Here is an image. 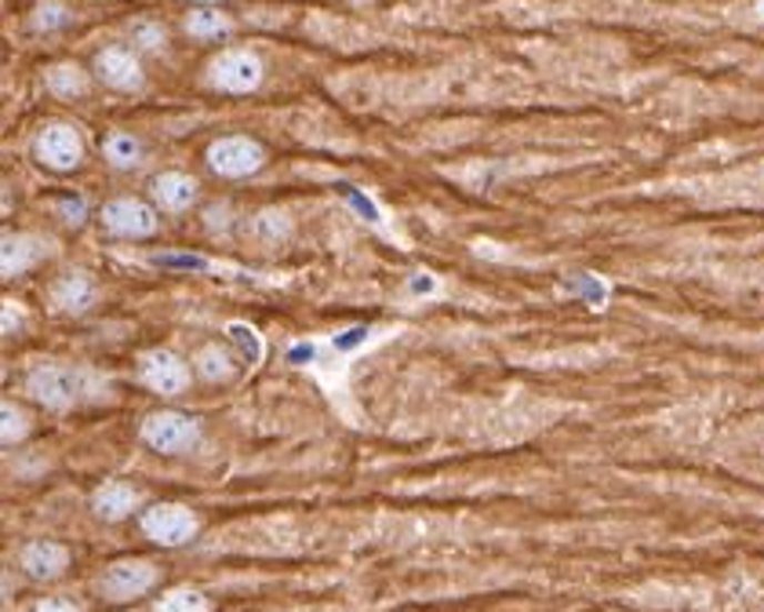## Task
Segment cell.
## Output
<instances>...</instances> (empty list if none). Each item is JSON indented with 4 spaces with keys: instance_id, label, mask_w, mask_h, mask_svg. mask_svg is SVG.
Here are the masks:
<instances>
[{
    "instance_id": "1",
    "label": "cell",
    "mask_w": 764,
    "mask_h": 612,
    "mask_svg": "<svg viewBox=\"0 0 764 612\" xmlns=\"http://www.w3.org/2000/svg\"><path fill=\"white\" fill-rule=\"evenodd\" d=\"M30 398L44 401L48 409H70L77 401L96 398L102 383L88 369H70V364H41L30 372Z\"/></svg>"
},
{
    "instance_id": "2",
    "label": "cell",
    "mask_w": 764,
    "mask_h": 612,
    "mask_svg": "<svg viewBox=\"0 0 764 612\" xmlns=\"http://www.w3.org/2000/svg\"><path fill=\"white\" fill-rule=\"evenodd\" d=\"M157 580V569L150 562H142V558H124V562H113L107 572H102L99 580V591L102 598H110V602H131V598L147 594Z\"/></svg>"
},
{
    "instance_id": "3",
    "label": "cell",
    "mask_w": 764,
    "mask_h": 612,
    "mask_svg": "<svg viewBox=\"0 0 764 612\" xmlns=\"http://www.w3.org/2000/svg\"><path fill=\"white\" fill-rule=\"evenodd\" d=\"M267 161V153L255 139H244V136H230V139H219L212 150H208V164L215 168L219 175L227 179H244L262 168Z\"/></svg>"
},
{
    "instance_id": "4",
    "label": "cell",
    "mask_w": 764,
    "mask_h": 612,
    "mask_svg": "<svg viewBox=\"0 0 764 612\" xmlns=\"http://www.w3.org/2000/svg\"><path fill=\"white\" fill-rule=\"evenodd\" d=\"M142 532L164 546H179L197 532V518L182 503H157L142 514Z\"/></svg>"
},
{
    "instance_id": "5",
    "label": "cell",
    "mask_w": 764,
    "mask_h": 612,
    "mask_svg": "<svg viewBox=\"0 0 764 612\" xmlns=\"http://www.w3.org/2000/svg\"><path fill=\"white\" fill-rule=\"evenodd\" d=\"M262 81V62L252 51H222L212 62V84L230 96H248Z\"/></svg>"
},
{
    "instance_id": "6",
    "label": "cell",
    "mask_w": 764,
    "mask_h": 612,
    "mask_svg": "<svg viewBox=\"0 0 764 612\" xmlns=\"http://www.w3.org/2000/svg\"><path fill=\"white\" fill-rule=\"evenodd\" d=\"M142 438L157 452H187L197 441V423L182 412H153L142 423Z\"/></svg>"
},
{
    "instance_id": "7",
    "label": "cell",
    "mask_w": 764,
    "mask_h": 612,
    "mask_svg": "<svg viewBox=\"0 0 764 612\" xmlns=\"http://www.w3.org/2000/svg\"><path fill=\"white\" fill-rule=\"evenodd\" d=\"M84 158V142L73 132L70 124H48L41 136H37V161L56 168V172H70Z\"/></svg>"
},
{
    "instance_id": "8",
    "label": "cell",
    "mask_w": 764,
    "mask_h": 612,
    "mask_svg": "<svg viewBox=\"0 0 764 612\" xmlns=\"http://www.w3.org/2000/svg\"><path fill=\"white\" fill-rule=\"evenodd\" d=\"M102 227L117 238H150L157 230V215L153 208H147L135 198H117L102 208Z\"/></svg>"
},
{
    "instance_id": "9",
    "label": "cell",
    "mask_w": 764,
    "mask_h": 612,
    "mask_svg": "<svg viewBox=\"0 0 764 612\" xmlns=\"http://www.w3.org/2000/svg\"><path fill=\"white\" fill-rule=\"evenodd\" d=\"M142 380H147L157 394H182V390L190 387V369L187 361L179 354H171V350H150L147 358H142Z\"/></svg>"
},
{
    "instance_id": "10",
    "label": "cell",
    "mask_w": 764,
    "mask_h": 612,
    "mask_svg": "<svg viewBox=\"0 0 764 612\" xmlns=\"http://www.w3.org/2000/svg\"><path fill=\"white\" fill-rule=\"evenodd\" d=\"M96 70H99L102 81H107L110 88H117V91L142 88V67L135 62V56L124 51V48H107V51H102V56L96 59Z\"/></svg>"
},
{
    "instance_id": "11",
    "label": "cell",
    "mask_w": 764,
    "mask_h": 612,
    "mask_svg": "<svg viewBox=\"0 0 764 612\" xmlns=\"http://www.w3.org/2000/svg\"><path fill=\"white\" fill-rule=\"evenodd\" d=\"M70 565V554H66V546L51 543V540H37L22 551V569L30 572L33 580H56Z\"/></svg>"
},
{
    "instance_id": "12",
    "label": "cell",
    "mask_w": 764,
    "mask_h": 612,
    "mask_svg": "<svg viewBox=\"0 0 764 612\" xmlns=\"http://www.w3.org/2000/svg\"><path fill=\"white\" fill-rule=\"evenodd\" d=\"M135 503H139V492L135 485H128V481H107V485L96 492V500H91L96 514L107 518V522H121L124 514L135 511Z\"/></svg>"
},
{
    "instance_id": "13",
    "label": "cell",
    "mask_w": 764,
    "mask_h": 612,
    "mask_svg": "<svg viewBox=\"0 0 764 612\" xmlns=\"http://www.w3.org/2000/svg\"><path fill=\"white\" fill-rule=\"evenodd\" d=\"M153 198L161 208H168V212H182V208H190L197 198V182L182 172H164L153 179Z\"/></svg>"
},
{
    "instance_id": "14",
    "label": "cell",
    "mask_w": 764,
    "mask_h": 612,
    "mask_svg": "<svg viewBox=\"0 0 764 612\" xmlns=\"http://www.w3.org/2000/svg\"><path fill=\"white\" fill-rule=\"evenodd\" d=\"M91 299H96V284H91L88 273H66V278H59L56 289H51V303L70 310V314L91 307Z\"/></svg>"
},
{
    "instance_id": "15",
    "label": "cell",
    "mask_w": 764,
    "mask_h": 612,
    "mask_svg": "<svg viewBox=\"0 0 764 612\" xmlns=\"http://www.w3.org/2000/svg\"><path fill=\"white\" fill-rule=\"evenodd\" d=\"M48 81V91H56L59 99H81L88 91V77L84 70H77L73 62H59V67H51L44 73Z\"/></svg>"
},
{
    "instance_id": "16",
    "label": "cell",
    "mask_w": 764,
    "mask_h": 612,
    "mask_svg": "<svg viewBox=\"0 0 764 612\" xmlns=\"http://www.w3.org/2000/svg\"><path fill=\"white\" fill-rule=\"evenodd\" d=\"M37 255H41V244H37L33 238H26V233L22 238H4V278L22 273Z\"/></svg>"
},
{
    "instance_id": "17",
    "label": "cell",
    "mask_w": 764,
    "mask_h": 612,
    "mask_svg": "<svg viewBox=\"0 0 764 612\" xmlns=\"http://www.w3.org/2000/svg\"><path fill=\"white\" fill-rule=\"evenodd\" d=\"M227 332H230V340H237V350L244 354V364L248 369H259L262 358H267V347H262V335L252 329V324H244V321H230L227 324Z\"/></svg>"
},
{
    "instance_id": "18",
    "label": "cell",
    "mask_w": 764,
    "mask_h": 612,
    "mask_svg": "<svg viewBox=\"0 0 764 612\" xmlns=\"http://www.w3.org/2000/svg\"><path fill=\"white\" fill-rule=\"evenodd\" d=\"M187 30L193 37H201V41H212V37H222L230 30V19L222 16V11H215V8H201V11H193V16L187 19Z\"/></svg>"
},
{
    "instance_id": "19",
    "label": "cell",
    "mask_w": 764,
    "mask_h": 612,
    "mask_svg": "<svg viewBox=\"0 0 764 612\" xmlns=\"http://www.w3.org/2000/svg\"><path fill=\"white\" fill-rule=\"evenodd\" d=\"M102 153H107L110 164H117V168H131V164H135V161L142 158V147H139V139L117 132V136H110L107 142H102Z\"/></svg>"
},
{
    "instance_id": "20",
    "label": "cell",
    "mask_w": 764,
    "mask_h": 612,
    "mask_svg": "<svg viewBox=\"0 0 764 612\" xmlns=\"http://www.w3.org/2000/svg\"><path fill=\"white\" fill-rule=\"evenodd\" d=\"M197 372H201L204 380L219 383V380H230L233 364H230L227 354H222V347H204L201 354H197Z\"/></svg>"
},
{
    "instance_id": "21",
    "label": "cell",
    "mask_w": 764,
    "mask_h": 612,
    "mask_svg": "<svg viewBox=\"0 0 764 612\" xmlns=\"http://www.w3.org/2000/svg\"><path fill=\"white\" fill-rule=\"evenodd\" d=\"M153 612H208V602L201 591H190V588H179L164 594L161 602H157Z\"/></svg>"
},
{
    "instance_id": "22",
    "label": "cell",
    "mask_w": 764,
    "mask_h": 612,
    "mask_svg": "<svg viewBox=\"0 0 764 612\" xmlns=\"http://www.w3.org/2000/svg\"><path fill=\"white\" fill-rule=\"evenodd\" d=\"M4 445H16V441L26 438V431H30V415H26L19 405H11V401H4Z\"/></svg>"
},
{
    "instance_id": "23",
    "label": "cell",
    "mask_w": 764,
    "mask_h": 612,
    "mask_svg": "<svg viewBox=\"0 0 764 612\" xmlns=\"http://www.w3.org/2000/svg\"><path fill=\"white\" fill-rule=\"evenodd\" d=\"M66 19H70V11H66L59 0H44V4L37 8V16H33V22L41 26V30H59Z\"/></svg>"
},
{
    "instance_id": "24",
    "label": "cell",
    "mask_w": 764,
    "mask_h": 612,
    "mask_svg": "<svg viewBox=\"0 0 764 612\" xmlns=\"http://www.w3.org/2000/svg\"><path fill=\"white\" fill-rule=\"evenodd\" d=\"M255 233H259V238H270V241L284 238V233H288V215H281V212H262L255 219Z\"/></svg>"
},
{
    "instance_id": "25",
    "label": "cell",
    "mask_w": 764,
    "mask_h": 612,
    "mask_svg": "<svg viewBox=\"0 0 764 612\" xmlns=\"http://www.w3.org/2000/svg\"><path fill=\"white\" fill-rule=\"evenodd\" d=\"M412 295H441V281L433 273H415L412 278Z\"/></svg>"
},
{
    "instance_id": "26",
    "label": "cell",
    "mask_w": 764,
    "mask_h": 612,
    "mask_svg": "<svg viewBox=\"0 0 764 612\" xmlns=\"http://www.w3.org/2000/svg\"><path fill=\"white\" fill-rule=\"evenodd\" d=\"M350 201L358 204V212L372 219V223H382V215L375 212V204H372V201H364V193H353V190H350Z\"/></svg>"
},
{
    "instance_id": "27",
    "label": "cell",
    "mask_w": 764,
    "mask_h": 612,
    "mask_svg": "<svg viewBox=\"0 0 764 612\" xmlns=\"http://www.w3.org/2000/svg\"><path fill=\"white\" fill-rule=\"evenodd\" d=\"M33 612H81V609L70 605V602H62V598H51V602H41Z\"/></svg>"
},
{
    "instance_id": "28",
    "label": "cell",
    "mask_w": 764,
    "mask_h": 612,
    "mask_svg": "<svg viewBox=\"0 0 764 612\" xmlns=\"http://www.w3.org/2000/svg\"><path fill=\"white\" fill-rule=\"evenodd\" d=\"M16 314H19V321H22L26 310H22V307H16V303H11V299H8V303H4V335H8V332H16Z\"/></svg>"
},
{
    "instance_id": "29",
    "label": "cell",
    "mask_w": 764,
    "mask_h": 612,
    "mask_svg": "<svg viewBox=\"0 0 764 612\" xmlns=\"http://www.w3.org/2000/svg\"><path fill=\"white\" fill-rule=\"evenodd\" d=\"M142 41H147V44H157V41H161V37H157L153 26H142Z\"/></svg>"
},
{
    "instance_id": "30",
    "label": "cell",
    "mask_w": 764,
    "mask_h": 612,
    "mask_svg": "<svg viewBox=\"0 0 764 612\" xmlns=\"http://www.w3.org/2000/svg\"><path fill=\"white\" fill-rule=\"evenodd\" d=\"M757 16L764 19V0H761V4H757Z\"/></svg>"
},
{
    "instance_id": "31",
    "label": "cell",
    "mask_w": 764,
    "mask_h": 612,
    "mask_svg": "<svg viewBox=\"0 0 764 612\" xmlns=\"http://www.w3.org/2000/svg\"><path fill=\"white\" fill-rule=\"evenodd\" d=\"M201 4H208V0H201Z\"/></svg>"
}]
</instances>
